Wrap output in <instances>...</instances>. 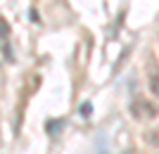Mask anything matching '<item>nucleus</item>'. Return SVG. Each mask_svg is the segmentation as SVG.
<instances>
[{
	"label": "nucleus",
	"instance_id": "obj_1",
	"mask_svg": "<svg viewBox=\"0 0 159 154\" xmlns=\"http://www.w3.org/2000/svg\"><path fill=\"white\" fill-rule=\"evenodd\" d=\"M131 114L138 121H143V119H154V116L159 114V109H157V104H152V102L145 100V97H135V100L131 102Z\"/></svg>",
	"mask_w": 159,
	"mask_h": 154
},
{
	"label": "nucleus",
	"instance_id": "obj_2",
	"mask_svg": "<svg viewBox=\"0 0 159 154\" xmlns=\"http://www.w3.org/2000/svg\"><path fill=\"white\" fill-rule=\"evenodd\" d=\"M147 83H150V90H152L154 97H159V67L157 62L150 57V62H147Z\"/></svg>",
	"mask_w": 159,
	"mask_h": 154
},
{
	"label": "nucleus",
	"instance_id": "obj_3",
	"mask_svg": "<svg viewBox=\"0 0 159 154\" xmlns=\"http://www.w3.org/2000/svg\"><path fill=\"white\" fill-rule=\"evenodd\" d=\"M147 142H150L152 147H159V128H154V130L147 133Z\"/></svg>",
	"mask_w": 159,
	"mask_h": 154
},
{
	"label": "nucleus",
	"instance_id": "obj_4",
	"mask_svg": "<svg viewBox=\"0 0 159 154\" xmlns=\"http://www.w3.org/2000/svg\"><path fill=\"white\" fill-rule=\"evenodd\" d=\"M7 33H10V26H7V21L0 17V36H7Z\"/></svg>",
	"mask_w": 159,
	"mask_h": 154
},
{
	"label": "nucleus",
	"instance_id": "obj_5",
	"mask_svg": "<svg viewBox=\"0 0 159 154\" xmlns=\"http://www.w3.org/2000/svg\"><path fill=\"white\" fill-rule=\"evenodd\" d=\"M81 114H83V116L90 114V104H83V107H81Z\"/></svg>",
	"mask_w": 159,
	"mask_h": 154
}]
</instances>
